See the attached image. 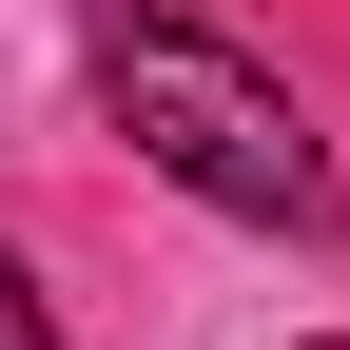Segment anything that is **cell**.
<instances>
[{"instance_id":"cell-1","label":"cell","mask_w":350,"mask_h":350,"mask_svg":"<svg viewBox=\"0 0 350 350\" xmlns=\"http://www.w3.org/2000/svg\"><path fill=\"white\" fill-rule=\"evenodd\" d=\"M98 98H117V137H137L175 195L253 214V234H331V156H312V117H292L234 39L156 20V0H117V20H98Z\"/></svg>"},{"instance_id":"cell-3","label":"cell","mask_w":350,"mask_h":350,"mask_svg":"<svg viewBox=\"0 0 350 350\" xmlns=\"http://www.w3.org/2000/svg\"><path fill=\"white\" fill-rule=\"evenodd\" d=\"M331 350H350V331H331Z\"/></svg>"},{"instance_id":"cell-2","label":"cell","mask_w":350,"mask_h":350,"mask_svg":"<svg viewBox=\"0 0 350 350\" xmlns=\"http://www.w3.org/2000/svg\"><path fill=\"white\" fill-rule=\"evenodd\" d=\"M0 350H59V331H39V292H20V253H0Z\"/></svg>"}]
</instances>
